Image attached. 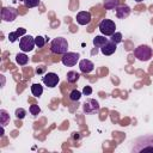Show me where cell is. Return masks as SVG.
I'll return each mask as SVG.
<instances>
[{
	"label": "cell",
	"instance_id": "obj_14",
	"mask_svg": "<svg viewBox=\"0 0 153 153\" xmlns=\"http://www.w3.org/2000/svg\"><path fill=\"white\" fill-rule=\"evenodd\" d=\"M25 33H26V30L23 29V27H19L14 32H10L8 33V39H10V42H14L17 38H19L20 36H24Z\"/></svg>",
	"mask_w": 153,
	"mask_h": 153
},
{
	"label": "cell",
	"instance_id": "obj_7",
	"mask_svg": "<svg viewBox=\"0 0 153 153\" xmlns=\"http://www.w3.org/2000/svg\"><path fill=\"white\" fill-rule=\"evenodd\" d=\"M18 16V12L14 7H2L1 10V19L4 22H13Z\"/></svg>",
	"mask_w": 153,
	"mask_h": 153
},
{
	"label": "cell",
	"instance_id": "obj_24",
	"mask_svg": "<svg viewBox=\"0 0 153 153\" xmlns=\"http://www.w3.org/2000/svg\"><path fill=\"white\" fill-rule=\"evenodd\" d=\"M35 44H36V47L42 48V47L45 44V38L42 37V36H37V37H35Z\"/></svg>",
	"mask_w": 153,
	"mask_h": 153
},
{
	"label": "cell",
	"instance_id": "obj_3",
	"mask_svg": "<svg viewBox=\"0 0 153 153\" xmlns=\"http://www.w3.org/2000/svg\"><path fill=\"white\" fill-rule=\"evenodd\" d=\"M134 55L140 61H148L152 57V49L146 44H141L137 48H135Z\"/></svg>",
	"mask_w": 153,
	"mask_h": 153
},
{
	"label": "cell",
	"instance_id": "obj_1",
	"mask_svg": "<svg viewBox=\"0 0 153 153\" xmlns=\"http://www.w3.org/2000/svg\"><path fill=\"white\" fill-rule=\"evenodd\" d=\"M142 151H153V135L139 137L133 141L131 152H142Z\"/></svg>",
	"mask_w": 153,
	"mask_h": 153
},
{
	"label": "cell",
	"instance_id": "obj_8",
	"mask_svg": "<svg viewBox=\"0 0 153 153\" xmlns=\"http://www.w3.org/2000/svg\"><path fill=\"white\" fill-rule=\"evenodd\" d=\"M82 109H84V112L86 114H94L99 110V104L94 99H87L82 104Z\"/></svg>",
	"mask_w": 153,
	"mask_h": 153
},
{
	"label": "cell",
	"instance_id": "obj_15",
	"mask_svg": "<svg viewBox=\"0 0 153 153\" xmlns=\"http://www.w3.org/2000/svg\"><path fill=\"white\" fill-rule=\"evenodd\" d=\"M108 41H109V39L105 38V36H96V37L93 38V45H94L96 48H102Z\"/></svg>",
	"mask_w": 153,
	"mask_h": 153
},
{
	"label": "cell",
	"instance_id": "obj_4",
	"mask_svg": "<svg viewBox=\"0 0 153 153\" xmlns=\"http://www.w3.org/2000/svg\"><path fill=\"white\" fill-rule=\"evenodd\" d=\"M35 38L30 35H24L20 41H19V48L23 53H27V51H31L35 47Z\"/></svg>",
	"mask_w": 153,
	"mask_h": 153
},
{
	"label": "cell",
	"instance_id": "obj_28",
	"mask_svg": "<svg viewBox=\"0 0 153 153\" xmlns=\"http://www.w3.org/2000/svg\"><path fill=\"white\" fill-rule=\"evenodd\" d=\"M136 2H141V1H143V0H135Z\"/></svg>",
	"mask_w": 153,
	"mask_h": 153
},
{
	"label": "cell",
	"instance_id": "obj_17",
	"mask_svg": "<svg viewBox=\"0 0 153 153\" xmlns=\"http://www.w3.org/2000/svg\"><path fill=\"white\" fill-rule=\"evenodd\" d=\"M120 0H104V8L105 10H114L117 8Z\"/></svg>",
	"mask_w": 153,
	"mask_h": 153
},
{
	"label": "cell",
	"instance_id": "obj_6",
	"mask_svg": "<svg viewBox=\"0 0 153 153\" xmlns=\"http://www.w3.org/2000/svg\"><path fill=\"white\" fill-rule=\"evenodd\" d=\"M79 57H80V56H79V54H78V53L67 51V53H65V54L62 55L61 61H62V63H63L65 66H67V67H72V66L76 65V62H78Z\"/></svg>",
	"mask_w": 153,
	"mask_h": 153
},
{
	"label": "cell",
	"instance_id": "obj_12",
	"mask_svg": "<svg viewBox=\"0 0 153 153\" xmlns=\"http://www.w3.org/2000/svg\"><path fill=\"white\" fill-rule=\"evenodd\" d=\"M79 68H80V71L82 73H91L93 71V68H94V65H93L92 61H90L87 59H84V60H81L79 62Z\"/></svg>",
	"mask_w": 153,
	"mask_h": 153
},
{
	"label": "cell",
	"instance_id": "obj_26",
	"mask_svg": "<svg viewBox=\"0 0 153 153\" xmlns=\"http://www.w3.org/2000/svg\"><path fill=\"white\" fill-rule=\"evenodd\" d=\"M30 112H31V115L36 116V115H38V114L41 112V108H39L38 105H36V104L30 105Z\"/></svg>",
	"mask_w": 153,
	"mask_h": 153
},
{
	"label": "cell",
	"instance_id": "obj_5",
	"mask_svg": "<svg viewBox=\"0 0 153 153\" xmlns=\"http://www.w3.org/2000/svg\"><path fill=\"white\" fill-rule=\"evenodd\" d=\"M115 29H116V25L110 19H103L99 23V30L104 36H111L112 33H115Z\"/></svg>",
	"mask_w": 153,
	"mask_h": 153
},
{
	"label": "cell",
	"instance_id": "obj_22",
	"mask_svg": "<svg viewBox=\"0 0 153 153\" xmlns=\"http://www.w3.org/2000/svg\"><path fill=\"white\" fill-rule=\"evenodd\" d=\"M80 97H81V92H80V91H78V90H73V91L69 93V99H71V100H73V102L79 100V99H80Z\"/></svg>",
	"mask_w": 153,
	"mask_h": 153
},
{
	"label": "cell",
	"instance_id": "obj_25",
	"mask_svg": "<svg viewBox=\"0 0 153 153\" xmlns=\"http://www.w3.org/2000/svg\"><path fill=\"white\" fill-rule=\"evenodd\" d=\"M14 115H16V117H17V118L23 120V118L25 117V115H26V111H25L23 108H18V109H16Z\"/></svg>",
	"mask_w": 153,
	"mask_h": 153
},
{
	"label": "cell",
	"instance_id": "obj_10",
	"mask_svg": "<svg viewBox=\"0 0 153 153\" xmlns=\"http://www.w3.org/2000/svg\"><path fill=\"white\" fill-rule=\"evenodd\" d=\"M116 45H117L116 43H114L112 41L109 39V41L100 48V51H102L103 55H106V56H108V55H112V54L116 51Z\"/></svg>",
	"mask_w": 153,
	"mask_h": 153
},
{
	"label": "cell",
	"instance_id": "obj_9",
	"mask_svg": "<svg viewBox=\"0 0 153 153\" xmlns=\"http://www.w3.org/2000/svg\"><path fill=\"white\" fill-rule=\"evenodd\" d=\"M59 81H60L59 75H57L56 73H53V72L47 73V74L43 76V82H44V85H47L48 87H55Z\"/></svg>",
	"mask_w": 153,
	"mask_h": 153
},
{
	"label": "cell",
	"instance_id": "obj_21",
	"mask_svg": "<svg viewBox=\"0 0 153 153\" xmlns=\"http://www.w3.org/2000/svg\"><path fill=\"white\" fill-rule=\"evenodd\" d=\"M110 41H112V42L116 43V44L121 43V42H122V33H121V32H115V33H112V35L110 36Z\"/></svg>",
	"mask_w": 153,
	"mask_h": 153
},
{
	"label": "cell",
	"instance_id": "obj_29",
	"mask_svg": "<svg viewBox=\"0 0 153 153\" xmlns=\"http://www.w3.org/2000/svg\"><path fill=\"white\" fill-rule=\"evenodd\" d=\"M19 1H25V0H19Z\"/></svg>",
	"mask_w": 153,
	"mask_h": 153
},
{
	"label": "cell",
	"instance_id": "obj_16",
	"mask_svg": "<svg viewBox=\"0 0 153 153\" xmlns=\"http://www.w3.org/2000/svg\"><path fill=\"white\" fill-rule=\"evenodd\" d=\"M16 61H17V63H18V65L24 66V65H26V63H27L29 57H27V55H26L25 53H19V54H17V55H16Z\"/></svg>",
	"mask_w": 153,
	"mask_h": 153
},
{
	"label": "cell",
	"instance_id": "obj_11",
	"mask_svg": "<svg viewBox=\"0 0 153 153\" xmlns=\"http://www.w3.org/2000/svg\"><path fill=\"white\" fill-rule=\"evenodd\" d=\"M76 22L80 25H87L91 22V13L87 11H81L76 14Z\"/></svg>",
	"mask_w": 153,
	"mask_h": 153
},
{
	"label": "cell",
	"instance_id": "obj_20",
	"mask_svg": "<svg viewBox=\"0 0 153 153\" xmlns=\"http://www.w3.org/2000/svg\"><path fill=\"white\" fill-rule=\"evenodd\" d=\"M10 122V115L7 114L6 110H0V124L5 127Z\"/></svg>",
	"mask_w": 153,
	"mask_h": 153
},
{
	"label": "cell",
	"instance_id": "obj_19",
	"mask_svg": "<svg viewBox=\"0 0 153 153\" xmlns=\"http://www.w3.org/2000/svg\"><path fill=\"white\" fill-rule=\"evenodd\" d=\"M31 92L35 97H39L43 93V87L39 84H32L31 85Z\"/></svg>",
	"mask_w": 153,
	"mask_h": 153
},
{
	"label": "cell",
	"instance_id": "obj_27",
	"mask_svg": "<svg viewBox=\"0 0 153 153\" xmlns=\"http://www.w3.org/2000/svg\"><path fill=\"white\" fill-rule=\"evenodd\" d=\"M82 93H84L85 96H90V94L92 93V87H91V86H85V87L82 88Z\"/></svg>",
	"mask_w": 153,
	"mask_h": 153
},
{
	"label": "cell",
	"instance_id": "obj_2",
	"mask_svg": "<svg viewBox=\"0 0 153 153\" xmlns=\"http://www.w3.org/2000/svg\"><path fill=\"white\" fill-rule=\"evenodd\" d=\"M50 50L54 54H61L63 55L68 50V42L63 37H56L50 43Z\"/></svg>",
	"mask_w": 153,
	"mask_h": 153
},
{
	"label": "cell",
	"instance_id": "obj_23",
	"mask_svg": "<svg viewBox=\"0 0 153 153\" xmlns=\"http://www.w3.org/2000/svg\"><path fill=\"white\" fill-rule=\"evenodd\" d=\"M39 1H41V0H25V1H24V5H25V7H27V8H32V7L38 6V5H39Z\"/></svg>",
	"mask_w": 153,
	"mask_h": 153
},
{
	"label": "cell",
	"instance_id": "obj_18",
	"mask_svg": "<svg viewBox=\"0 0 153 153\" xmlns=\"http://www.w3.org/2000/svg\"><path fill=\"white\" fill-rule=\"evenodd\" d=\"M79 76H80L79 73H76L74 71H69L67 73V81L71 82V84H74V82H76L79 80Z\"/></svg>",
	"mask_w": 153,
	"mask_h": 153
},
{
	"label": "cell",
	"instance_id": "obj_13",
	"mask_svg": "<svg viewBox=\"0 0 153 153\" xmlns=\"http://www.w3.org/2000/svg\"><path fill=\"white\" fill-rule=\"evenodd\" d=\"M130 11H131V10H130L129 6L122 5V6H118V7L116 8V16H117V18H120V19H124V18L129 17Z\"/></svg>",
	"mask_w": 153,
	"mask_h": 153
}]
</instances>
